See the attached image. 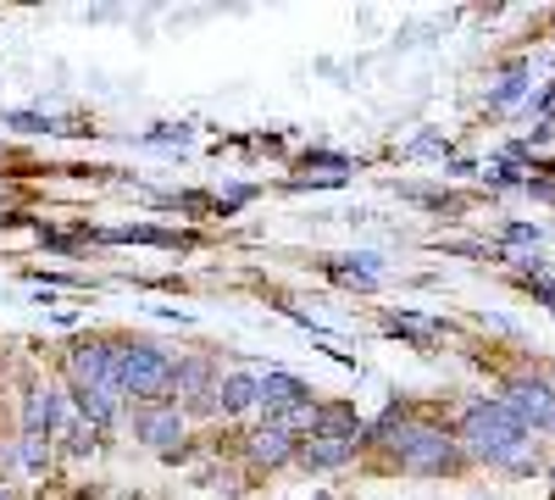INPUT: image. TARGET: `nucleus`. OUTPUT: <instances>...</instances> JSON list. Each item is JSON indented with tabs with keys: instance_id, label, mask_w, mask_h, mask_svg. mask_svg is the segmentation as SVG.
<instances>
[{
	"instance_id": "nucleus-2",
	"label": "nucleus",
	"mask_w": 555,
	"mask_h": 500,
	"mask_svg": "<svg viewBox=\"0 0 555 500\" xmlns=\"http://www.w3.org/2000/svg\"><path fill=\"white\" fill-rule=\"evenodd\" d=\"M461 439H467L473 457L500 462L505 473H533V462H539V457H528L522 423L505 412L500 400H478V406H467V418H461Z\"/></svg>"
},
{
	"instance_id": "nucleus-22",
	"label": "nucleus",
	"mask_w": 555,
	"mask_h": 500,
	"mask_svg": "<svg viewBox=\"0 0 555 500\" xmlns=\"http://www.w3.org/2000/svg\"><path fill=\"white\" fill-rule=\"evenodd\" d=\"M311 500H334V495H311Z\"/></svg>"
},
{
	"instance_id": "nucleus-12",
	"label": "nucleus",
	"mask_w": 555,
	"mask_h": 500,
	"mask_svg": "<svg viewBox=\"0 0 555 500\" xmlns=\"http://www.w3.org/2000/svg\"><path fill=\"white\" fill-rule=\"evenodd\" d=\"M256 400H261V379H250V373H228V379L217 384V412H228V418L250 412Z\"/></svg>"
},
{
	"instance_id": "nucleus-11",
	"label": "nucleus",
	"mask_w": 555,
	"mask_h": 500,
	"mask_svg": "<svg viewBox=\"0 0 555 500\" xmlns=\"http://www.w3.org/2000/svg\"><path fill=\"white\" fill-rule=\"evenodd\" d=\"M295 445H300V439H289L284 428L267 423V428H256V434L245 439V457H250L256 467H284V462H295Z\"/></svg>"
},
{
	"instance_id": "nucleus-18",
	"label": "nucleus",
	"mask_w": 555,
	"mask_h": 500,
	"mask_svg": "<svg viewBox=\"0 0 555 500\" xmlns=\"http://www.w3.org/2000/svg\"><path fill=\"white\" fill-rule=\"evenodd\" d=\"M7 123H12V128H28V133H56V123L39 117V112H7Z\"/></svg>"
},
{
	"instance_id": "nucleus-20",
	"label": "nucleus",
	"mask_w": 555,
	"mask_h": 500,
	"mask_svg": "<svg viewBox=\"0 0 555 500\" xmlns=\"http://www.w3.org/2000/svg\"><path fill=\"white\" fill-rule=\"evenodd\" d=\"M539 106H544V112H555V84H550L544 95H539Z\"/></svg>"
},
{
	"instance_id": "nucleus-4",
	"label": "nucleus",
	"mask_w": 555,
	"mask_h": 500,
	"mask_svg": "<svg viewBox=\"0 0 555 500\" xmlns=\"http://www.w3.org/2000/svg\"><path fill=\"white\" fill-rule=\"evenodd\" d=\"M117 379H122V395L162 400V395H172L178 361L151 339H117Z\"/></svg>"
},
{
	"instance_id": "nucleus-5",
	"label": "nucleus",
	"mask_w": 555,
	"mask_h": 500,
	"mask_svg": "<svg viewBox=\"0 0 555 500\" xmlns=\"http://www.w3.org/2000/svg\"><path fill=\"white\" fill-rule=\"evenodd\" d=\"M500 406L522 423V434H528V428H555V389L539 384V379L505 384V400H500Z\"/></svg>"
},
{
	"instance_id": "nucleus-7",
	"label": "nucleus",
	"mask_w": 555,
	"mask_h": 500,
	"mask_svg": "<svg viewBox=\"0 0 555 500\" xmlns=\"http://www.w3.org/2000/svg\"><path fill=\"white\" fill-rule=\"evenodd\" d=\"M217 373H211V361L206 356H190V361H178V379H172V389H178V406H190V412H217Z\"/></svg>"
},
{
	"instance_id": "nucleus-13",
	"label": "nucleus",
	"mask_w": 555,
	"mask_h": 500,
	"mask_svg": "<svg viewBox=\"0 0 555 500\" xmlns=\"http://www.w3.org/2000/svg\"><path fill=\"white\" fill-rule=\"evenodd\" d=\"M311 434H328V439H356V434H361L356 406H350V400H328V406H317V428H311Z\"/></svg>"
},
{
	"instance_id": "nucleus-17",
	"label": "nucleus",
	"mask_w": 555,
	"mask_h": 500,
	"mask_svg": "<svg viewBox=\"0 0 555 500\" xmlns=\"http://www.w3.org/2000/svg\"><path fill=\"white\" fill-rule=\"evenodd\" d=\"M44 457H51V439H39V434H23V467H44Z\"/></svg>"
},
{
	"instance_id": "nucleus-1",
	"label": "nucleus",
	"mask_w": 555,
	"mask_h": 500,
	"mask_svg": "<svg viewBox=\"0 0 555 500\" xmlns=\"http://www.w3.org/2000/svg\"><path fill=\"white\" fill-rule=\"evenodd\" d=\"M67 373L78 389V418L83 423H112L122 412V379H117V339H83L67 356Z\"/></svg>"
},
{
	"instance_id": "nucleus-21",
	"label": "nucleus",
	"mask_w": 555,
	"mask_h": 500,
	"mask_svg": "<svg viewBox=\"0 0 555 500\" xmlns=\"http://www.w3.org/2000/svg\"><path fill=\"white\" fill-rule=\"evenodd\" d=\"M0 500H17V495H7V489H0Z\"/></svg>"
},
{
	"instance_id": "nucleus-15",
	"label": "nucleus",
	"mask_w": 555,
	"mask_h": 500,
	"mask_svg": "<svg viewBox=\"0 0 555 500\" xmlns=\"http://www.w3.org/2000/svg\"><path fill=\"white\" fill-rule=\"evenodd\" d=\"M389 334H405V339H416V345H434L439 323H428L423 311H389Z\"/></svg>"
},
{
	"instance_id": "nucleus-9",
	"label": "nucleus",
	"mask_w": 555,
	"mask_h": 500,
	"mask_svg": "<svg viewBox=\"0 0 555 500\" xmlns=\"http://www.w3.org/2000/svg\"><path fill=\"white\" fill-rule=\"evenodd\" d=\"M306 400H311V384H300V379H289V373H267L256 406H261L267 423H278L284 412H295V406H306Z\"/></svg>"
},
{
	"instance_id": "nucleus-19",
	"label": "nucleus",
	"mask_w": 555,
	"mask_h": 500,
	"mask_svg": "<svg viewBox=\"0 0 555 500\" xmlns=\"http://www.w3.org/2000/svg\"><path fill=\"white\" fill-rule=\"evenodd\" d=\"M512 240L517 245H539V229H533V222H512Z\"/></svg>"
},
{
	"instance_id": "nucleus-3",
	"label": "nucleus",
	"mask_w": 555,
	"mask_h": 500,
	"mask_svg": "<svg viewBox=\"0 0 555 500\" xmlns=\"http://www.w3.org/2000/svg\"><path fill=\"white\" fill-rule=\"evenodd\" d=\"M373 439L384 445V450H395V462L405 467V473H423V478H439V473H450L461 457H455V439L444 434V428H434V423H411V418H400V412H389L378 428H373Z\"/></svg>"
},
{
	"instance_id": "nucleus-10",
	"label": "nucleus",
	"mask_w": 555,
	"mask_h": 500,
	"mask_svg": "<svg viewBox=\"0 0 555 500\" xmlns=\"http://www.w3.org/2000/svg\"><path fill=\"white\" fill-rule=\"evenodd\" d=\"M345 178H350V156L306 151V156H300V184H295V190H339Z\"/></svg>"
},
{
	"instance_id": "nucleus-16",
	"label": "nucleus",
	"mask_w": 555,
	"mask_h": 500,
	"mask_svg": "<svg viewBox=\"0 0 555 500\" xmlns=\"http://www.w3.org/2000/svg\"><path fill=\"white\" fill-rule=\"evenodd\" d=\"M517 95H522V67H512L494 84V106H517Z\"/></svg>"
},
{
	"instance_id": "nucleus-8",
	"label": "nucleus",
	"mask_w": 555,
	"mask_h": 500,
	"mask_svg": "<svg viewBox=\"0 0 555 500\" xmlns=\"http://www.w3.org/2000/svg\"><path fill=\"white\" fill-rule=\"evenodd\" d=\"M356 457V439H328V434H306L300 445H295V462L306 467V473H334V467H345Z\"/></svg>"
},
{
	"instance_id": "nucleus-6",
	"label": "nucleus",
	"mask_w": 555,
	"mask_h": 500,
	"mask_svg": "<svg viewBox=\"0 0 555 500\" xmlns=\"http://www.w3.org/2000/svg\"><path fill=\"white\" fill-rule=\"evenodd\" d=\"M133 434H139L145 450L183 457V412L178 406H145V412H133Z\"/></svg>"
},
{
	"instance_id": "nucleus-14",
	"label": "nucleus",
	"mask_w": 555,
	"mask_h": 500,
	"mask_svg": "<svg viewBox=\"0 0 555 500\" xmlns=\"http://www.w3.org/2000/svg\"><path fill=\"white\" fill-rule=\"evenodd\" d=\"M334 267V279H345V284H356V290H373L378 284V256H339V261H328Z\"/></svg>"
}]
</instances>
